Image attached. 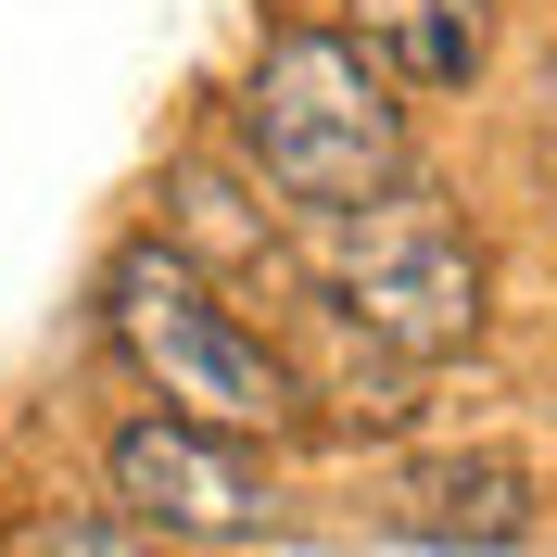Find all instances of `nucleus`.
I'll return each mask as SVG.
<instances>
[{"label":"nucleus","instance_id":"nucleus-1","mask_svg":"<svg viewBox=\"0 0 557 557\" xmlns=\"http://www.w3.org/2000/svg\"><path fill=\"white\" fill-rule=\"evenodd\" d=\"M102 343L139 368V393L190 431H228V444H267L305 418V381H292V355L253 330L215 267L190 242H127L102 267Z\"/></svg>","mask_w":557,"mask_h":557},{"label":"nucleus","instance_id":"nucleus-2","mask_svg":"<svg viewBox=\"0 0 557 557\" xmlns=\"http://www.w3.org/2000/svg\"><path fill=\"white\" fill-rule=\"evenodd\" d=\"M305 278L368 355L393 368H444L482 343V242L431 177H393L381 203L305 215Z\"/></svg>","mask_w":557,"mask_h":557},{"label":"nucleus","instance_id":"nucleus-3","mask_svg":"<svg viewBox=\"0 0 557 557\" xmlns=\"http://www.w3.org/2000/svg\"><path fill=\"white\" fill-rule=\"evenodd\" d=\"M242 152L292 215H343V203H381L393 177H418L406 89L355 51V26L267 38V64L242 76Z\"/></svg>","mask_w":557,"mask_h":557},{"label":"nucleus","instance_id":"nucleus-4","mask_svg":"<svg viewBox=\"0 0 557 557\" xmlns=\"http://www.w3.org/2000/svg\"><path fill=\"white\" fill-rule=\"evenodd\" d=\"M114 482V520L152 532V545H242V532H267V469H253V444H228V431H190V418H127L102 456Z\"/></svg>","mask_w":557,"mask_h":557},{"label":"nucleus","instance_id":"nucleus-5","mask_svg":"<svg viewBox=\"0 0 557 557\" xmlns=\"http://www.w3.org/2000/svg\"><path fill=\"white\" fill-rule=\"evenodd\" d=\"M343 26L393 89H469L494 51V0H343Z\"/></svg>","mask_w":557,"mask_h":557},{"label":"nucleus","instance_id":"nucleus-6","mask_svg":"<svg viewBox=\"0 0 557 557\" xmlns=\"http://www.w3.org/2000/svg\"><path fill=\"white\" fill-rule=\"evenodd\" d=\"M406 520L418 532H444V545H469V532H482V545H507V532H532V482L520 469H431V482H406Z\"/></svg>","mask_w":557,"mask_h":557},{"label":"nucleus","instance_id":"nucleus-7","mask_svg":"<svg viewBox=\"0 0 557 557\" xmlns=\"http://www.w3.org/2000/svg\"><path fill=\"white\" fill-rule=\"evenodd\" d=\"M0 557H139V532L114 507H38V520H13Z\"/></svg>","mask_w":557,"mask_h":557},{"label":"nucleus","instance_id":"nucleus-8","mask_svg":"<svg viewBox=\"0 0 557 557\" xmlns=\"http://www.w3.org/2000/svg\"><path fill=\"white\" fill-rule=\"evenodd\" d=\"M177 557H228V545H177Z\"/></svg>","mask_w":557,"mask_h":557}]
</instances>
